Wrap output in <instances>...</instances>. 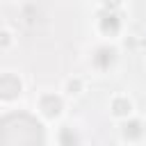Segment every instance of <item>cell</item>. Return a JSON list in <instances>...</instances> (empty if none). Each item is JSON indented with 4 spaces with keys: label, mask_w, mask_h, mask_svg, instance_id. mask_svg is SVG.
<instances>
[{
    "label": "cell",
    "mask_w": 146,
    "mask_h": 146,
    "mask_svg": "<svg viewBox=\"0 0 146 146\" xmlns=\"http://www.w3.org/2000/svg\"><path fill=\"white\" fill-rule=\"evenodd\" d=\"M2 141L5 144H41L43 130L36 119L27 114H11L2 121Z\"/></svg>",
    "instance_id": "cell-1"
},
{
    "label": "cell",
    "mask_w": 146,
    "mask_h": 146,
    "mask_svg": "<svg viewBox=\"0 0 146 146\" xmlns=\"http://www.w3.org/2000/svg\"><path fill=\"white\" fill-rule=\"evenodd\" d=\"M0 89H2V98L9 100V98H14V96L21 94V82H18V78H14V75H5L2 82H0Z\"/></svg>",
    "instance_id": "cell-2"
},
{
    "label": "cell",
    "mask_w": 146,
    "mask_h": 146,
    "mask_svg": "<svg viewBox=\"0 0 146 146\" xmlns=\"http://www.w3.org/2000/svg\"><path fill=\"white\" fill-rule=\"evenodd\" d=\"M39 105H41V110H43V114H46V116H57V114H59V110H62V100H59L57 96H52V94L43 96Z\"/></svg>",
    "instance_id": "cell-3"
},
{
    "label": "cell",
    "mask_w": 146,
    "mask_h": 146,
    "mask_svg": "<svg viewBox=\"0 0 146 146\" xmlns=\"http://www.w3.org/2000/svg\"><path fill=\"white\" fill-rule=\"evenodd\" d=\"M112 107H114V114H119V116L130 114V100H125V98H116Z\"/></svg>",
    "instance_id": "cell-4"
},
{
    "label": "cell",
    "mask_w": 146,
    "mask_h": 146,
    "mask_svg": "<svg viewBox=\"0 0 146 146\" xmlns=\"http://www.w3.org/2000/svg\"><path fill=\"white\" fill-rule=\"evenodd\" d=\"M125 137H137L139 135V123H130V125H125Z\"/></svg>",
    "instance_id": "cell-5"
},
{
    "label": "cell",
    "mask_w": 146,
    "mask_h": 146,
    "mask_svg": "<svg viewBox=\"0 0 146 146\" xmlns=\"http://www.w3.org/2000/svg\"><path fill=\"white\" fill-rule=\"evenodd\" d=\"M107 2H110V5H112V7H116V5H119V2H121V0H105V5H107Z\"/></svg>",
    "instance_id": "cell-6"
}]
</instances>
